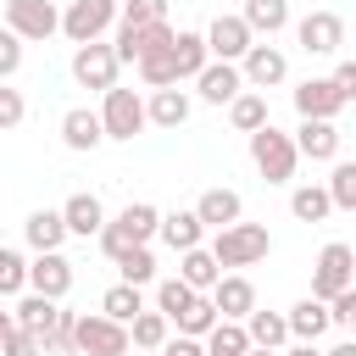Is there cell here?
I'll return each instance as SVG.
<instances>
[{"mask_svg":"<svg viewBox=\"0 0 356 356\" xmlns=\"http://www.w3.org/2000/svg\"><path fill=\"white\" fill-rule=\"evenodd\" d=\"M161 234V211L150 206V200H134V206H122L106 228H100V250L111 256V261H122L134 245H150Z\"/></svg>","mask_w":356,"mask_h":356,"instance_id":"cell-1","label":"cell"},{"mask_svg":"<svg viewBox=\"0 0 356 356\" xmlns=\"http://www.w3.org/2000/svg\"><path fill=\"white\" fill-rule=\"evenodd\" d=\"M267 250H273V234L261 222H228V228L211 234V256L222 261V273L256 267V261H267Z\"/></svg>","mask_w":356,"mask_h":356,"instance_id":"cell-2","label":"cell"},{"mask_svg":"<svg viewBox=\"0 0 356 356\" xmlns=\"http://www.w3.org/2000/svg\"><path fill=\"white\" fill-rule=\"evenodd\" d=\"M250 161H256V172H261L267 184H289L295 167H300V145H295V134H278V128L267 122V128L250 134Z\"/></svg>","mask_w":356,"mask_h":356,"instance_id":"cell-3","label":"cell"},{"mask_svg":"<svg viewBox=\"0 0 356 356\" xmlns=\"http://www.w3.org/2000/svg\"><path fill=\"white\" fill-rule=\"evenodd\" d=\"M72 345H78V356H128L134 334H128V323H117L106 312H89V317H78Z\"/></svg>","mask_w":356,"mask_h":356,"instance_id":"cell-4","label":"cell"},{"mask_svg":"<svg viewBox=\"0 0 356 356\" xmlns=\"http://www.w3.org/2000/svg\"><path fill=\"white\" fill-rule=\"evenodd\" d=\"M117 17H122V0H67L61 33H67L72 44H89V39H100Z\"/></svg>","mask_w":356,"mask_h":356,"instance_id":"cell-5","label":"cell"},{"mask_svg":"<svg viewBox=\"0 0 356 356\" xmlns=\"http://www.w3.org/2000/svg\"><path fill=\"white\" fill-rule=\"evenodd\" d=\"M117 44H106V39H89V44H78L72 50V78H78V89H117Z\"/></svg>","mask_w":356,"mask_h":356,"instance_id":"cell-6","label":"cell"},{"mask_svg":"<svg viewBox=\"0 0 356 356\" xmlns=\"http://www.w3.org/2000/svg\"><path fill=\"white\" fill-rule=\"evenodd\" d=\"M356 284V245H323V256H317V267H312V295L317 300H334L339 289H350Z\"/></svg>","mask_w":356,"mask_h":356,"instance_id":"cell-7","label":"cell"},{"mask_svg":"<svg viewBox=\"0 0 356 356\" xmlns=\"http://www.w3.org/2000/svg\"><path fill=\"white\" fill-rule=\"evenodd\" d=\"M6 28L28 44H44L50 33H61V11L56 0H6Z\"/></svg>","mask_w":356,"mask_h":356,"instance_id":"cell-8","label":"cell"},{"mask_svg":"<svg viewBox=\"0 0 356 356\" xmlns=\"http://www.w3.org/2000/svg\"><path fill=\"white\" fill-rule=\"evenodd\" d=\"M100 122H106V139H134L145 122H150V106L134 95V89H106V100H100Z\"/></svg>","mask_w":356,"mask_h":356,"instance_id":"cell-9","label":"cell"},{"mask_svg":"<svg viewBox=\"0 0 356 356\" xmlns=\"http://www.w3.org/2000/svg\"><path fill=\"white\" fill-rule=\"evenodd\" d=\"M172 22H139V28H128V22H117V61L122 67H139L145 56H156V50H172Z\"/></svg>","mask_w":356,"mask_h":356,"instance_id":"cell-10","label":"cell"},{"mask_svg":"<svg viewBox=\"0 0 356 356\" xmlns=\"http://www.w3.org/2000/svg\"><path fill=\"white\" fill-rule=\"evenodd\" d=\"M295 44H300L306 56H334V50L345 44V17H339V11H306V17L295 22Z\"/></svg>","mask_w":356,"mask_h":356,"instance_id":"cell-11","label":"cell"},{"mask_svg":"<svg viewBox=\"0 0 356 356\" xmlns=\"http://www.w3.org/2000/svg\"><path fill=\"white\" fill-rule=\"evenodd\" d=\"M345 106H350V95L339 89L334 72H328V78H306V83H295V111H300V117H328V122H334Z\"/></svg>","mask_w":356,"mask_h":356,"instance_id":"cell-12","label":"cell"},{"mask_svg":"<svg viewBox=\"0 0 356 356\" xmlns=\"http://www.w3.org/2000/svg\"><path fill=\"white\" fill-rule=\"evenodd\" d=\"M206 44H211V61H245V50L256 44V33H250V22L245 17H211V28H206Z\"/></svg>","mask_w":356,"mask_h":356,"instance_id":"cell-13","label":"cell"},{"mask_svg":"<svg viewBox=\"0 0 356 356\" xmlns=\"http://www.w3.org/2000/svg\"><path fill=\"white\" fill-rule=\"evenodd\" d=\"M239 72H245V89H278L289 78V56L278 44H250L245 61H239Z\"/></svg>","mask_w":356,"mask_h":356,"instance_id":"cell-14","label":"cell"},{"mask_svg":"<svg viewBox=\"0 0 356 356\" xmlns=\"http://www.w3.org/2000/svg\"><path fill=\"white\" fill-rule=\"evenodd\" d=\"M72 261L61 256V250H39L33 261H28V289H39V295H50V300H67V289H72Z\"/></svg>","mask_w":356,"mask_h":356,"instance_id":"cell-15","label":"cell"},{"mask_svg":"<svg viewBox=\"0 0 356 356\" xmlns=\"http://www.w3.org/2000/svg\"><path fill=\"white\" fill-rule=\"evenodd\" d=\"M195 89H200L206 106H234L245 95V72H239V61H206V72L195 78Z\"/></svg>","mask_w":356,"mask_h":356,"instance_id":"cell-16","label":"cell"},{"mask_svg":"<svg viewBox=\"0 0 356 356\" xmlns=\"http://www.w3.org/2000/svg\"><path fill=\"white\" fill-rule=\"evenodd\" d=\"M339 139L345 134L328 117H300V128H295V145H300L306 161H339Z\"/></svg>","mask_w":356,"mask_h":356,"instance_id":"cell-17","label":"cell"},{"mask_svg":"<svg viewBox=\"0 0 356 356\" xmlns=\"http://www.w3.org/2000/svg\"><path fill=\"white\" fill-rule=\"evenodd\" d=\"M211 300H217V312H222V317L245 323V317L256 312V284H250L245 273H222V278H217V289H211Z\"/></svg>","mask_w":356,"mask_h":356,"instance_id":"cell-18","label":"cell"},{"mask_svg":"<svg viewBox=\"0 0 356 356\" xmlns=\"http://www.w3.org/2000/svg\"><path fill=\"white\" fill-rule=\"evenodd\" d=\"M106 139V122H100V111H89V106H72V111H61V145L67 150H95Z\"/></svg>","mask_w":356,"mask_h":356,"instance_id":"cell-19","label":"cell"},{"mask_svg":"<svg viewBox=\"0 0 356 356\" xmlns=\"http://www.w3.org/2000/svg\"><path fill=\"white\" fill-rule=\"evenodd\" d=\"M195 211H200V222L217 234V228H228V222H239V217H245V200H239V189L217 184V189H206V195L195 200Z\"/></svg>","mask_w":356,"mask_h":356,"instance_id":"cell-20","label":"cell"},{"mask_svg":"<svg viewBox=\"0 0 356 356\" xmlns=\"http://www.w3.org/2000/svg\"><path fill=\"white\" fill-rule=\"evenodd\" d=\"M61 217H67V234H78V239H89V234L106 228V206H100V195H89V189H78V195L61 206Z\"/></svg>","mask_w":356,"mask_h":356,"instance_id":"cell-21","label":"cell"},{"mask_svg":"<svg viewBox=\"0 0 356 356\" xmlns=\"http://www.w3.org/2000/svg\"><path fill=\"white\" fill-rule=\"evenodd\" d=\"M178 278H184V284H195L200 295H211V289H217V278H222V261L211 256V245H195V250H184V256H178Z\"/></svg>","mask_w":356,"mask_h":356,"instance_id":"cell-22","label":"cell"},{"mask_svg":"<svg viewBox=\"0 0 356 356\" xmlns=\"http://www.w3.org/2000/svg\"><path fill=\"white\" fill-rule=\"evenodd\" d=\"M156 239H167L178 256L184 250H195L200 239H206V222H200V211H161V234Z\"/></svg>","mask_w":356,"mask_h":356,"instance_id":"cell-23","label":"cell"},{"mask_svg":"<svg viewBox=\"0 0 356 356\" xmlns=\"http://www.w3.org/2000/svg\"><path fill=\"white\" fill-rule=\"evenodd\" d=\"M56 312H61V300H50V295H39V289H28L17 306H11V317H17V328H28V334H50V323H56Z\"/></svg>","mask_w":356,"mask_h":356,"instance_id":"cell-24","label":"cell"},{"mask_svg":"<svg viewBox=\"0 0 356 356\" xmlns=\"http://www.w3.org/2000/svg\"><path fill=\"white\" fill-rule=\"evenodd\" d=\"M328 328H334L328 300L306 295V300H295V306H289V339H317V334H328Z\"/></svg>","mask_w":356,"mask_h":356,"instance_id":"cell-25","label":"cell"},{"mask_svg":"<svg viewBox=\"0 0 356 356\" xmlns=\"http://www.w3.org/2000/svg\"><path fill=\"white\" fill-rule=\"evenodd\" d=\"M22 234H28V245H33V250H61V239H67V217H61V211H50V206H39V211H28Z\"/></svg>","mask_w":356,"mask_h":356,"instance_id":"cell-26","label":"cell"},{"mask_svg":"<svg viewBox=\"0 0 356 356\" xmlns=\"http://www.w3.org/2000/svg\"><path fill=\"white\" fill-rule=\"evenodd\" d=\"M145 106H150V122H156V128H184V122H189V95H184L178 83H172V89H150Z\"/></svg>","mask_w":356,"mask_h":356,"instance_id":"cell-27","label":"cell"},{"mask_svg":"<svg viewBox=\"0 0 356 356\" xmlns=\"http://www.w3.org/2000/svg\"><path fill=\"white\" fill-rule=\"evenodd\" d=\"M172 61H178V83H184V78H200L206 61H211L206 33H178V39H172Z\"/></svg>","mask_w":356,"mask_h":356,"instance_id":"cell-28","label":"cell"},{"mask_svg":"<svg viewBox=\"0 0 356 356\" xmlns=\"http://www.w3.org/2000/svg\"><path fill=\"white\" fill-rule=\"evenodd\" d=\"M128 334H134V350H161L167 339H172V317L156 306V312H139L134 323H128Z\"/></svg>","mask_w":356,"mask_h":356,"instance_id":"cell-29","label":"cell"},{"mask_svg":"<svg viewBox=\"0 0 356 356\" xmlns=\"http://www.w3.org/2000/svg\"><path fill=\"white\" fill-rule=\"evenodd\" d=\"M245 22H250V33H284L289 28V0H245V11H239Z\"/></svg>","mask_w":356,"mask_h":356,"instance_id":"cell-30","label":"cell"},{"mask_svg":"<svg viewBox=\"0 0 356 356\" xmlns=\"http://www.w3.org/2000/svg\"><path fill=\"white\" fill-rule=\"evenodd\" d=\"M289 211H295V222H323V217L334 211L328 184H300V189L289 195Z\"/></svg>","mask_w":356,"mask_h":356,"instance_id":"cell-31","label":"cell"},{"mask_svg":"<svg viewBox=\"0 0 356 356\" xmlns=\"http://www.w3.org/2000/svg\"><path fill=\"white\" fill-rule=\"evenodd\" d=\"M245 328H250V345H267V350H278L284 339H289V312H250L245 317Z\"/></svg>","mask_w":356,"mask_h":356,"instance_id":"cell-32","label":"cell"},{"mask_svg":"<svg viewBox=\"0 0 356 356\" xmlns=\"http://www.w3.org/2000/svg\"><path fill=\"white\" fill-rule=\"evenodd\" d=\"M228 122H234L239 134H256V128H267V95H261V89H245V95L228 106Z\"/></svg>","mask_w":356,"mask_h":356,"instance_id":"cell-33","label":"cell"},{"mask_svg":"<svg viewBox=\"0 0 356 356\" xmlns=\"http://www.w3.org/2000/svg\"><path fill=\"white\" fill-rule=\"evenodd\" d=\"M206 350H211V356H245V350H250V328L234 323V317H222V323L206 334Z\"/></svg>","mask_w":356,"mask_h":356,"instance_id":"cell-34","label":"cell"},{"mask_svg":"<svg viewBox=\"0 0 356 356\" xmlns=\"http://www.w3.org/2000/svg\"><path fill=\"white\" fill-rule=\"evenodd\" d=\"M100 312H106V317H117V323H134V317L145 312V300H139V284H111V289L100 295Z\"/></svg>","mask_w":356,"mask_h":356,"instance_id":"cell-35","label":"cell"},{"mask_svg":"<svg viewBox=\"0 0 356 356\" xmlns=\"http://www.w3.org/2000/svg\"><path fill=\"white\" fill-rule=\"evenodd\" d=\"M195 295H200V289H195V284H184V278H161V284H156V306H161L172 323L195 306Z\"/></svg>","mask_w":356,"mask_h":356,"instance_id":"cell-36","label":"cell"},{"mask_svg":"<svg viewBox=\"0 0 356 356\" xmlns=\"http://www.w3.org/2000/svg\"><path fill=\"white\" fill-rule=\"evenodd\" d=\"M217 323H222L217 300H211V295H195V306H189V312L178 317V334H195V339H206V334H211Z\"/></svg>","mask_w":356,"mask_h":356,"instance_id":"cell-37","label":"cell"},{"mask_svg":"<svg viewBox=\"0 0 356 356\" xmlns=\"http://www.w3.org/2000/svg\"><path fill=\"white\" fill-rule=\"evenodd\" d=\"M139 78H145L150 89H172V83H178V61H172V50L145 56V61H139Z\"/></svg>","mask_w":356,"mask_h":356,"instance_id":"cell-38","label":"cell"},{"mask_svg":"<svg viewBox=\"0 0 356 356\" xmlns=\"http://www.w3.org/2000/svg\"><path fill=\"white\" fill-rule=\"evenodd\" d=\"M117 273H122V284H139V289H145V284L156 278V256H150V245H134V250L117 261Z\"/></svg>","mask_w":356,"mask_h":356,"instance_id":"cell-39","label":"cell"},{"mask_svg":"<svg viewBox=\"0 0 356 356\" xmlns=\"http://www.w3.org/2000/svg\"><path fill=\"white\" fill-rule=\"evenodd\" d=\"M328 195H334V206H339V211H356V161H334Z\"/></svg>","mask_w":356,"mask_h":356,"instance_id":"cell-40","label":"cell"},{"mask_svg":"<svg viewBox=\"0 0 356 356\" xmlns=\"http://www.w3.org/2000/svg\"><path fill=\"white\" fill-rule=\"evenodd\" d=\"M22 289H28V261L11 245H0V295H22Z\"/></svg>","mask_w":356,"mask_h":356,"instance_id":"cell-41","label":"cell"},{"mask_svg":"<svg viewBox=\"0 0 356 356\" xmlns=\"http://www.w3.org/2000/svg\"><path fill=\"white\" fill-rule=\"evenodd\" d=\"M72 328H78V317L72 312H56V323H50V334H44V356H72L78 345H72Z\"/></svg>","mask_w":356,"mask_h":356,"instance_id":"cell-42","label":"cell"},{"mask_svg":"<svg viewBox=\"0 0 356 356\" xmlns=\"http://www.w3.org/2000/svg\"><path fill=\"white\" fill-rule=\"evenodd\" d=\"M117 22H128V28H139V22H167V0H122V17Z\"/></svg>","mask_w":356,"mask_h":356,"instance_id":"cell-43","label":"cell"},{"mask_svg":"<svg viewBox=\"0 0 356 356\" xmlns=\"http://www.w3.org/2000/svg\"><path fill=\"white\" fill-rule=\"evenodd\" d=\"M22 117H28V100H22V89L0 83V134H6V128H17Z\"/></svg>","mask_w":356,"mask_h":356,"instance_id":"cell-44","label":"cell"},{"mask_svg":"<svg viewBox=\"0 0 356 356\" xmlns=\"http://www.w3.org/2000/svg\"><path fill=\"white\" fill-rule=\"evenodd\" d=\"M22 44H28V39H17L11 28H0V83L17 78V67H22Z\"/></svg>","mask_w":356,"mask_h":356,"instance_id":"cell-45","label":"cell"},{"mask_svg":"<svg viewBox=\"0 0 356 356\" xmlns=\"http://www.w3.org/2000/svg\"><path fill=\"white\" fill-rule=\"evenodd\" d=\"M328 317H334V328H350V334H356V284L328 300Z\"/></svg>","mask_w":356,"mask_h":356,"instance_id":"cell-46","label":"cell"},{"mask_svg":"<svg viewBox=\"0 0 356 356\" xmlns=\"http://www.w3.org/2000/svg\"><path fill=\"white\" fill-rule=\"evenodd\" d=\"M0 356H44V339H39V334H28V328H17V334L0 345Z\"/></svg>","mask_w":356,"mask_h":356,"instance_id":"cell-47","label":"cell"},{"mask_svg":"<svg viewBox=\"0 0 356 356\" xmlns=\"http://www.w3.org/2000/svg\"><path fill=\"white\" fill-rule=\"evenodd\" d=\"M161 356H206V339L178 334V339H167V345H161Z\"/></svg>","mask_w":356,"mask_h":356,"instance_id":"cell-48","label":"cell"},{"mask_svg":"<svg viewBox=\"0 0 356 356\" xmlns=\"http://www.w3.org/2000/svg\"><path fill=\"white\" fill-rule=\"evenodd\" d=\"M334 78H339V89L356 100V61H339V67H334Z\"/></svg>","mask_w":356,"mask_h":356,"instance_id":"cell-49","label":"cell"},{"mask_svg":"<svg viewBox=\"0 0 356 356\" xmlns=\"http://www.w3.org/2000/svg\"><path fill=\"white\" fill-rule=\"evenodd\" d=\"M284 356H328V350H317V339H295Z\"/></svg>","mask_w":356,"mask_h":356,"instance_id":"cell-50","label":"cell"},{"mask_svg":"<svg viewBox=\"0 0 356 356\" xmlns=\"http://www.w3.org/2000/svg\"><path fill=\"white\" fill-rule=\"evenodd\" d=\"M11 334H17V317H11V312H6V306H0V345H6V339H11Z\"/></svg>","mask_w":356,"mask_h":356,"instance_id":"cell-51","label":"cell"},{"mask_svg":"<svg viewBox=\"0 0 356 356\" xmlns=\"http://www.w3.org/2000/svg\"><path fill=\"white\" fill-rule=\"evenodd\" d=\"M328 356H356V339H339V345H334Z\"/></svg>","mask_w":356,"mask_h":356,"instance_id":"cell-52","label":"cell"},{"mask_svg":"<svg viewBox=\"0 0 356 356\" xmlns=\"http://www.w3.org/2000/svg\"><path fill=\"white\" fill-rule=\"evenodd\" d=\"M245 356H284V350H267V345H250Z\"/></svg>","mask_w":356,"mask_h":356,"instance_id":"cell-53","label":"cell"},{"mask_svg":"<svg viewBox=\"0 0 356 356\" xmlns=\"http://www.w3.org/2000/svg\"><path fill=\"white\" fill-rule=\"evenodd\" d=\"M206 356H211V350H206Z\"/></svg>","mask_w":356,"mask_h":356,"instance_id":"cell-54","label":"cell"}]
</instances>
